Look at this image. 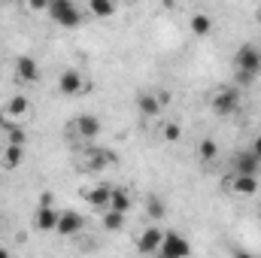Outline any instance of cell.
Masks as SVG:
<instances>
[{
  "mask_svg": "<svg viewBox=\"0 0 261 258\" xmlns=\"http://www.w3.org/2000/svg\"><path fill=\"white\" fill-rule=\"evenodd\" d=\"M0 225H3V219H0Z\"/></svg>",
  "mask_w": 261,
  "mask_h": 258,
  "instance_id": "cell-30",
  "label": "cell"
},
{
  "mask_svg": "<svg viewBox=\"0 0 261 258\" xmlns=\"http://www.w3.org/2000/svg\"><path fill=\"white\" fill-rule=\"evenodd\" d=\"M146 216H149V219H155V222H158V219H164V216H167L164 200H161V197H149V200H146Z\"/></svg>",
  "mask_w": 261,
  "mask_h": 258,
  "instance_id": "cell-23",
  "label": "cell"
},
{
  "mask_svg": "<svg viewBox=\"0 0 261 258\" xmlns=\"http://www.w3.org/2000/svg\"><path fill=\"white\" fill-rule=\"evenodd\" d=\"M28 110H31V100H28L24 94H15V97H9V100L3 104V110H0V113H3V116H9V119H21Z\"/></svg>",
  "mask_w": 261,
  "mask_h": 258,
  "instance_id": "cell-17",
  "label": "cell"
},
{
  "mask_svg": "<svg viewBox=\"0 0 261 258\" xmlns=\"http://www.w3.org/2000/svg\"><path fill=\"white\" fill-rule=\"evenodd\" d=\"M88 12L94 18H113L116 15V0H88Z\"/></svg>",
  "mask_w": 261,
  "mask_h": 258,
  "instance_id": "cell-20",
  "label": "cell"
},
{
  "mask_svg": "<svg viewBox=\"0 0 261 258\" xmlns=\"http://www.w3.org/2000/svg\"><path fill=\"white\" fill-rule=\"evenodd\" d=\"M15 79L24 82V85H37V82H40V64H37V58L18 55V58H15Z\"/></svg>",
  "mask_w": 261,
  "mask_h": 258,
  "instance_id": "cell-9",
  "label": "cell"
},
{
  "mask_svg": "<svg viewBox=\"0 0 261 258\" xmlns=\"http://www.w3.org/2000/svg\"><path fill=\"white\" fill-rule=\"evenodd\" d=\"M110 194H113V186H110V183H97V186H91L88 192L82 194V197H85L88 207H94V210L103 213V210L110 207Z\"/></svg>",
  "mask_w": 261,
  "mask_h": 258,
  "instance_id": "cell-13",
  "label": "cell"
},
{
  "mask_svg": "<svg viewBox=\"0 0 261 258\" xmlns=\"http://www.w3.org/2000/svg\"><path fill=\"white\" fill-rule=\"evenodd\" d=\"M28 6H31L34 12H46V9H49V0H28Z\"/></svg>",
  "mask_w": 261,
  "mask_h": 258,
  "instance_id": "cell-26",
  "label": "cell"
},
{
  "mask_svg": "<svg viewBox=\"0 0 261 258\" xmlns=\"http://www.w3.org/2000/svg\"><path fill=\"white\" fill-rule=\"evenodd\" d=\"M161 137H164L167 143H176V140L182 137V125H179V122H167L164 131H161Z\"/></svg>",
  "mask_w": 261,
  "mask_h": 258,
  "instance_id": "cell-24",
  "label": "cell"
},
{
  "mask_svg": "<svg viewBox=\"0 0 261 258\" xmlns=\"http://www.w3.org/2000/svg\"><path fill=\"white\" fill-rule=\"evenodd\" d=\"M46 12H49V18L58 28H67V31H73V28L82 24V9L73 0H49V9Z\"/></svg>",
  "mask_w": 261,
  "mask_h": 258,
  "instance_id": "cell-1",
  "label": "cell"
},
{
  "mask_svg": "<svg viewBox=\"0 0 261 258\" xmlns=\"http://www.w3.org/2000/svg\"><path fill=\"white\" fill-rule=\"evenodd\" d=\"M249 152H252V155H255V158L261 161V134L255 137V140H252V146H249Z\"/></svg>",
  "mask_w": 261,
  "mask_h": 258,
  "instance_id": "cell-27",
  "label": "cell"
},
{
  "mask_svg": "<svg viewBox=\"0 0 261 258\" xmlns=\"http://www.w3.org/2000/svg\"><path fill=\"white\" fill-rule=\"evenodd\" d=\"M234 79H237V85H252L255 82V73H240V70H234Z\"/></svg>",
  "mask_w": 261,
  "mask_h": 258,
  "instance_id": "cell-25",
  "label": "cell"
},
{
  "mask_svg": "<svg viewBox=\"0 0 261 258\" xmlns=\"http://www.w3.org/2000/svg\"><path fill=\"white\" fill-rule=\"evenodd\" d=\"M21 161H24V146L6 143V149H3V155H0V164H3L6 170H15V167H21Z\"/></svg>",
  "mask_w": 261,
  "mask_h": 258,
  "instance_id": "cell-16",
  "label": "cell"
},
{
  "mask_svg": "<svg viewBox=\"0 0 261 258\" xmlns=\"http://www.w3.org/2000/svg\"><path fill=\"white\" fill-rule=\"evenodd\" d=\"M210 110L216 113V116H234L237 110H240V88H234V85H228V88H219L213 97H210Z\"/></svg>",
  "mask_w": 261,
  "mask_h": 258,
  "instance_id": "cell-2",
  "label": "cell"
},
{
  "mask_svg": "<svg viewBox=\"0 0 261 258\" xmlns=\"http://www.w3.org/2000/svg\"><path fill=\"white\" fill-rule=\"evenodd\" d=\"M231 167H234V173H249V176H258L261 173V161L246 149V152H237L234 158H231Z\"/></svg>",
  "mask_w": 261,
  "mask_h": 258,
  "instance_id": "cell-15",
  "label": "cell"
},
{
  "mask_svg": "<svg viewBox=\"0 0 261 258\" xmlns=\"http://www.w3.org/2000/svg\"><path fill=\"white\" fill-rule=\"evenodd\" d=\"M122 3H137V0H122Z\"/></svg>",
  "mask_w": 261,
  "mask_h": 258,
  "instance_id": "cell-29",
  "label": "cell"
},
{
  "mask_svg": "<svg viewBox=\"0 0 261 258\" xmlns=\"http://www.w3.org/2000/svg\"><path fill=\"white\" fill-rule=\"evenodd\" d=\"M100 225H103V231L116 234V231H122V228H125V213H116V210H103V219H100Z\"/></svg>",
  "mask_w": 261,
  "mask_h": 258,
  "instance_id": "cell-21",
  "label": "cell"
},
{
  "mask_svg": "<svg viewBox=\"0 0 261 258\" xmlns=\"http://www.w3.org/2000/svg\"><path fill=\"white\" fill-rule=\"evenodd\" d=\"M161 240H164V231H161L158 225H149V228L137 237V249H140L143 255H158Z\"/></svg>",
  "mask_w": 261,
  "mask_h": 258,
  "instance_id": "cell-10",
  "label": "cell"
},
{
  "mask_svg": "<svg viewBox=\"0 0 261 258\" xmlns=\"http://www.w3.org/2000/svg\"><path fill=\"white\" fill-rule=\"evenodd\" d=\"M58 216H61V213L52 207V200H40V207L34 210V228H37V231H55Z\"/></svg>",
  "mask_w": 261,
  "mask_h": 258,
  "instance_id": "cell-8",
  "label": "cell"
},
{
  "mask_svg": "<svg viewBox=\"0 0 261 258\" xmlns=\"http://www.w3.org/2000/svg\"><path fill=\"white\" fill-rule=\"evenodd\" d=\"M82 228H85V216H82V213H76V210H61V216H58V225H55V231H58L61 237L82 234Z\"/></svg>",
  "mask_w": 261,
  "mask_h": 258,
  "instance_id": "cell-7",
  "label": "cell"
},
{
  "mask_svg": "<svg viewBox=\"0 0 261 258\" xmlns=\"http://www.w3.org/2000/svg\"><path fill=\"white\" fill-rule=\"evenodd\" d=\"M189 28H192V34H195V37L206 40V37L213 34V18H210L206 12H195V15H192V21H189Z\"/></svg>",
  "mask_w": 261,
  "mask_h": 258,
  "instance_id": "cell-18",
  "label": "cell"
},
{
  "mask_svg": "<svg viewBox=\"0 0 261 258\" xmlns=\"http://www.w3.org/2000/svg\"><path fill=\"white\" fill-rule=\"evenodd\" d=\"M255 18H258V24H261V9H258V15H255Z\"/></svg>",
  "mask_w": 261,
  "mask_h": 258,
  "instance_id": "cell-28",
  "label": "cell"
},
{
  "mask_svg": "<svg viewBox=\"0 0 261 258\" xmlns=\"http://www.w3.org/2000/svg\"><path fill=\"white\" fill-rule=\"evenodd\" d=\"M225 186L234 194H243V197H252L258 192V176H249V173H234L231 179H225Z\"/></svg>",
  "mask_w": 261,
  "mask_h": 258,
  "instance_id": "cell-11",
  "label": "cell"
},
{
  "mask_svg": "<svg viewBox=\"0 0 261 258\" xmlns=\"http://www.w3.org/2000/svg\"><path fill=\"white\" fill-rule=\"evenodd\" d=\"M100 119L97 116H91V113H82L76 122H73V131H76V137H82V140H94V137H100Z\"/></svg>",
  "mask_w": 261,
  "mask_h": 258,
  "instance_id": "cell-12",
  "label": "cell"
},
{
  "mask_svg": "<svg viewBox=\"0 0 261 258\" xmlns=\"http://www.w3.org/2000/svg\"><path fill=\"white\" fill-rule=\"evenodd\" d=\"M82 161H85V170H103L110 164H119V155L113 149H103V146H88L82 152Z\"/></svg>",
  "mask_w": 261,
  "mask_h": 258,
  "instance_id": "cell-6",
  "label": "cell"
},
{
  "mask_svg": "<svg viewBox=\"0 0 261 258\" xmlns=\"http://www.w3.org/2000/svg\"><path fill=\"white\" fill-rule=\"evenodd\" d=\"M197 155H200V161H216V155H219V143H216L213 137H203V140L197 143Z\"/></svg>",
  "mask_w": 261,
  "mask_h": 258,
  "instance_id": "cell-22",
  "label": "cell"
},
{
  "mask_svg": "<svg viewBox=\"0 0 261 258\" xmlns=\"http://www.w3.org/2000/svg\"><path fill=\"white\" fill-rule=\"evenodd\" d=\"M234 70H240V73H261V49L258 46H252V43H243L237 52H234Z\"/></svg>",
  "mask_w": 261,
  "mask_h": 258,
  "instance_id": "cell-3",
  "label": "cell"
},
{
  "mask_svg": "<svg viewBox=\"0 0 261 258\" xmlns=\"http://www.w3.org/2000/svg\"><path fill=\"white\" fill-rule=\"evenodd\" d=\"M161 107H164V100H161L155 91H140V94H137V110H140L143 119H155V116L161 113Z\"/></svg>",
  "mask_w": 261,
  "mask_h": 258,
  "instance_id": "cell-14",
  "label": "cell"
},
{
  "mask_svg": "<svg viewBox=\"0 0 261 258\" xmlns=\"http://www.w3.org/2000/svg\"><path fill=\"white\" fill-rule=\"evenodd\" d=\"M158 255H161V258L192 255V243H189L179 231H164V240H161V246H158Z\"/></svg>",
  "mask_w": 261,
  "mask_h": 258,
  "instance_id": "cell-4",
  "label": "cell"
},
{
  "mask_svg": "<svg viewBox=\"0 0 261 258\" xmlns=\"http://www.w3.org/2000/svg\"><path fill=\"white\" fill-rule=\"evenodd\" d=\"M58 91H61L64 97H76V94H85V91H91V88H88V79L82 76V70L70 67V70H64V73L58 76Z\"/></svg>",
  "mask_w": 261,
  "mask_h": 258,
  "instance_id": "cell-5",
  "label": "cell"
},
{
  "mask_svg": "<svg viewBox=\"0 0 261 258\" xmlns=\"http://www.w3.org/2000/svg\"><path fill=\"white\" fill-rule=\"evenodd\" d=\"M107 210H116V213H125V216H128V210H130V192H128V189H119V186H113L110 207H107Z\"/></svg>",
  "mask_w": 261,
  "mask_h": 258,
  "instance_id": "cell-19",
  "label": "cell"
}]
</instances>
